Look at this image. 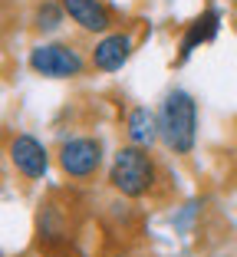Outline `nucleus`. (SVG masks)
I'll return each mask as SVG.
<instances>
[{
  "mask_svg": "<svg viewBox=\"0 0 237 257\" xmlns=\"http://www.w3.org/2000/svg\"><path fill=\"white\" fill-rule=\"evenodd\" d=\"M158 139L175 155H191L198 142V102L191 92L171 89L158 109Z\"/></svg>",
  "mask_w": 237,
  "mask_h": 257,
  "instance_id": "f257e3e1",
  "label": "nucleus"
},
{
  "mask_svg": "<svg viewBox=\"0 0 237 257\" xmlns=\"http://www.w3.org/2000/svg\"><path fill=\"white\" fill-rule=\"evenodd\" d=\"M109 185L122 198H145L158 185V162L142 145H122L109 162Z\"/></svg>",
  "mask_w": 237,
  "mask_h": 257,
  "instance_id": "f03ea898",
  "label": "nucleus"
},
{
  "mask_svg": "<svg viewBox=\"0 0 237 257\" xmlns=\"http://www.w3.org/2000/svg\"><path fill=\"white\" fill-rule=\"evenodd\" d=\"M30 69L43 79H76L86 73V56L79 53L73 43H37L27 56Z\"/></svg>",
  "mask_w": 237,
  "mask_h": 257,
  "instance_id": "7ed1b4c3",
  "label": "nucleus"
},
{
  "mask_svg": "<svg viewBox=\"0 0 237 257\" xmlns=\"http://www.w3.org/2000/svg\"><path fill=\"white\" fill-rule=\"evenodd\" d=\"M56 162H60V172L73 182H89L92 175L102 168V142L92 136H76L66 139L56 152Z\"/></svg>",
  "mask_w": 237,
  "mask_h": 257,
  "instance_id": "20e7f679",
  "label": "nucleus"
},
{
  "mask_svg": "<svg viewBox=\"0 0 237 257\" xmlns=\"http://www.w3.org/2000/svg\"><path fill=\"white\" fill-rule=\"evenodd\" d=\"M10 165L17 168V175H23L27 182H40L46 172H50V152H46V145L40 142L37 136H30V132H20V136L10 139Z\"/></svg>",
  "mask_w": 237,
  "mask_h": 257,
  "instance_id": "39448f33",
  "label": "nucleus"
},
{
  "mask_svg": "<svg viewBox=\"0 0 237 257\" xmlns=\"http://www.w3.org/2000/svg\"><path fill=\"white\" fill-rule=\"evenodd\" d=\"M66 17L76 23L83 33L92 37H106L115 30V10L109 7L106 0H60Z\"/></svg>",
  "mask_w": 237,
  "mask_h": 257,
  "instance_id": "423d86ee",
  "label": "nucleus"
},
{
  "mask_svg": "<svg viewBox=\"0 0 237 257\" xmlns=\"http://www.w3.org/2000/svg\"><path fill=\"white\" fill-rule=\"evenodd\" d=\"M132 50H135L132 33L129 30H112V33L96 40V46H92V53H89V63H92V69H99V73H119V69L129 63Z\"/></svg>",
  "mask_w": 237,
  "mask_h": 257,
  "instance_id": "0eeeda50",
  "label": "nucleus"
},
{
  "mask_svg": "<svg viewBox=\"0 0 237 257\" xmlns=\"http://www.w3.org/2000/svg\"><path fill=\"white\" fill-rule=\"evenodd\" d=\"M217 30H221V14H217L214 7H207L201 17H194V20L184 27L181 46H178V63H188V56H191L201 43H211V40L217 37Z\"/></svg>",
  "mask_w": 237,
  "mask_h": 257,
  "instance_id": "6e6552de",
  "label": "nucleus"
},
{
  "mask_svg": "<svg viewBox=\"0 0 237 257\" xmlns=\"http://www.w3.org/2000/svg\"><path fill=\"white\" fill-rule=\"evenodd\" d=\"M125 136H129V145L152 149V142L158 139V115L148 106H135L125 115Z\"/></svg>",
  "mask_w": 237,
  "mask_h": 257,
  "instance_id": "1a4fd4ad",
  "label": "nucleus"
},
{
  "mask_svg": "<svg viewBox=\"0 0 237 257\" xmlns=\"http://www.w3.org/2000/svg\"><path fill=\"white\" fill-rule=\"evenodd\" d=\"M63 20H66V10H63L60 0H43V4L37 7V14H33V27H37V30H43V33L60 30Z\"/></svg>",
  "mask_w": 237,
  "mask_h": 257,
  "instance_id": "9d476101",
  "label": "nucleus"
}]
</instances>
